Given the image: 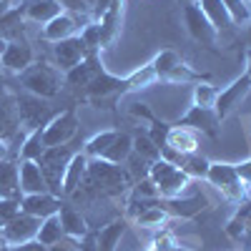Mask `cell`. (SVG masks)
<instances>
[{
    "label": "cell",
    "mask_w": 251,
    "mask_h": 251,
    "mask_svg": "<svg viewBox=\"0 0 251 251\" xmlns=\"http://www.w3.org/2000/svg\"><path fill=\"white\" fill-rule=\"evenodd\" d=\"M153 83H158V78H156V71L151 63H146V66H141L138 71H133L131 75H123V78L103 68L80 93H83V103H88L93 108H113L121 98L138 93L143 88L153 86Z\"/></svg>",
    "instance_id": "cell-1"
},
{
    "label": "cell",
    "mask_w": 251,
    "mask_h": 251,
    "mask_svg": "<svg viewBox=\"0 0 251 251\" xmlns=\"http://www.w3.org/2000/svg\"><path fill=\"white\" fill-rule=\"evenodd\" d=\"M133 181H136L133 174L128 169H123L121 163H111V161H103V158H88L86 181L78 188V194L86 196V199H96V196L121 199L131 191Z\"/></svg>",
    "instance_id": "cell-2"
},
{
    "label": "cell",
    "mask_w": 251,
    "mask_h": 251,
    "mask_svg": "<svg viewBox=\"0 0 251 251\" xmlns=\"http://www.w3.org/2000/svg\"><path fill=\"white\" fill-rule=\"evenodd\" d=\"M151 66L156 71V78L163 80V83H176V86H188V83H191V86H196V83L211 80L208 73H201L194 66H188V63L171 48L156 53L153 60H151Z\"/></svg>",
    "instance_id": "cell-3"
},
{
    "label": "cell",
    "mask_w": 251,
    "mask_h": 251,
    "mask_svg": "<svg viewBox=\"0 0 251 251\" xmlns=\"http://www.w3.org/2000/svg\"><path fill=\"white\" fill-rule=\"evenodd\" d=\"M20 78V86H23L25 93L30 96H38V98H55L63 86H66V80H63V71H58L53 63L48 60H35L30 68H25L23 73L18 75Z\"/></svg>",
    "instance_id": "cell-4"
},
{
    "label": "cell",
    "mask_w": 251,
    "mask_h": 251,
    "mask_svg": "<svg viewBox=\"0 0 251 251\" xmlns=\"http://www.w3.org/2000/svg\"><path fill=\"white\" fill-rule=\"evenodd\" d=\"M149 176L156 183V191L161 199H176V196H186L191 178H188L181 169H176L174 163H169L166 158H158L149 166Z\"/></svg>",
    "instance_id": "cell-5"
},
{
    "label": "cell",
    "mask_w": 251,
    "mask_h": 251,
    "mask_svg": "<svg viewBox=\"0 0 251 251\" xmlns=\"http://www.w3.org/2000/svg\"><path fill=\"white\" fill-rule=\"evenodd\" d=\"M208 186H214L216 191L221 194V199L231 201V203H241L249 194L239 178L236 171V163H226V161H211L208 166V174H206Z\"/></svg>",
    "instance_id": "cell-6"
},
{
    "label": "cell",
    "mask_w": 251,
    "mask_h": 251,
    "mask_svg": "<svg viewBox=\"0 0 251 251\" xmlns=\"http://www.w3.org/2000/svg\"><path fill=\"white\" fill-rule=\"evenodd\" d=\"M75 149L71 143L66 146H53V149H46L43 156L38 158V166L46 176V183H48V191L53 196H60L63 199V174H66V166L71 163Z\"/></svg>",
    "instance_id": "cell-7"
},
{
    "label": "cell",
    "mask_w": 251,
    "mask_h": 251,
    "mask_svg": "<svg viewBox=\"0 0 251 251\" xmlns=\"http://www.w3.org/2000/svg\"><path fill=\"white\" fill-rule=\"evenodd\" d=\"M78 108L75 106H68L66 111H60L55 113L48 123H46V128H43V143H46V149H53V146H66L75 138L78 133Z\"/></svg>",
    "instance_id": "cell-8"
},
{
    "label": "cell",
    "mask_w": 251,
    "mask_h": 251,
    "mask_svg": "<svg viewBox=\"0 0 251 251\" xmlns=\"http://www.w3.org/2000/svg\"><path fill=\"white\" fill-rule=\"evenodd\" d=\"M183 25L196 43L206 46L208 50H219V30L211 25V20L203 15L199 3L183 5Z\"/></svg>",
    "instance_id": "cell-9"
},
{
    "label": "cell",
    "mask_w": 251,
    "mask_h": 251,
    "mask_svg": "<svg viewBox=\"0 0 251 251\" xmlns=\"http://www.w3.org/2000/svg\"><path fill=\"white\" fill-rule=\"evenodd\" d=\"M249 93H251V80H249L246 73H241L239 78H234L226 88H219V96H216V103H214L216 118L224 123L228 116H231V113L241 106V100H244Z\"/></svg>",
    "instance_id": "cell-10"
},
{
    "label": "cell",
    "mask_w": 251,
    "mask_h": 251,
    "mask_svg": "<svg viewBox=\"0 0 251 251\" xmlns=\"http://www.w3.org/2000/svg\"><path fill=\"white\" fill-rule=\"evenodd\" d=\"M91 20V15H73V13H66L60 10L53 20L40 28V38L46 43H58V40H66V38H73L80 33V28Z\"/></svg>",
    "instance_id": "cell-11"
},
{
    "label": "cell",
    "mask_w": 251,
    "mask_h": 251,
    "mask_svg": "<svg viewBox=\"0 0 251 251\" xmlns=\"http://www.w3.org/2000/svg\"><path fill=\"white\" fill-rule=\"evenodd\" d=\"M18 100V113H20V128H25V133H30L33 128H40L46 126L55 113L48 108L46 98H38V96H15Z\"/></svg>",
    "instance_id": "cell-12"
},
{
    "label": "cell",
    "mask_w": 251,
    "mask_h": 251,
    "mask_svg": "<svg viewBox=\"0 0 251 251\" xmlns=\"http://www.w3.org/2000/svg\"><path fill=\"white\" fill-rule=\"evenodd\" d=\"M161 208L169 211V216L176 221H191L196 216H201L206 208H211V201H208L206 194H194V196H176V199H158L156 201Z\"/></svg>",
    "instance_id": "cell-13"
},
{
    "label": "cell",
    "mask_w": 251,
    "mask_h": 251,
    "mask_svg": "<svg viewBox=\"0 0 251 251\" xmlns=\"http://www.w3.org/2000/svg\"><path fill=\"white\" fill-rule=\"evenodd\" d=\"M174 126H186V128H194L196 133L211 138V141H216V138H219V131H221V121L216 118L214 108H201V106H191L181 118L174 121Z\"/></svg>",
    "instance_id": "cell-14"
},
{
    "label": "cell",
    "mask_w": 251,
    "mask_h": 251,
    "mask_svg": "<svg viewBox=\"0 0 251 251\" xmlns=\"http://www.w3.org/2000/svg\"><path fill=\"white\" fill-rule=\"evenodd\" d=\"M161 158H166L169 163H174L176 169H181L191 181H206V174H208V161L206 156H201L199 151L196 153H181V151H174L169 146H161Z\"/></svg>",
    "instance_id": "cell-15"
},
{
    "label": "cell",
    "mask_w": 251,
    "mask_h": 251,
    "mask_svg": "<svg viewBox=\"0 0 251 251\" xmlns=\"http://www.w3.org/2000/svg\"><path fill=\"white\" fill-rule=\"evenodd\" d=\"M88 53H91V48L83 43L80 35L58 40V43H53V66H55L58 71H63V73H68V71L75 68Z\"/></svg>",
    "instance_id": "cell-16"
},
{
    "label": "cell",
    "mask_w": 251,
    "mask_h": 251,
    "mask_svg": "<svg viewBox=\"0 0 251 251\" xmlns=\"http://www.w3.org/2000/svg\"><path fill=\"white\" fill-rule=\"evenodd\" d=\"M0 63H3L5 73L20 75L25 68H30L35 63V50L28 40H10L3 50V55H0Z\"/></svg>",
    "instance_id": "cell-17"
},
{
    "label": "cell",
    "mask_w": 251,
    "mask_h": 251,
    "mask_svg": "<svg viewBox=\"0 0 251 251\" xmlns=\"http://www.w3.org/2000/svg\"><path fill=\"white\" fill-rule=\"evenodd\" d=\"M100 71H103L100 50H91L75 68H71L68 73H63V80H66V86H71V88H75V91H83Z\"/></svg>",
    "instance_id": "cell-18"
},
{
    "label": "cell",
    "mask_w": 251,
    "mask_h": 251,
    "mask_svg": "<svg viewBox=\"0 0 251 251\" xmlns=\"http://www.w3.org/2000/svg\"><path fill=\"white\" fill-rule=\"evenodd\" d=\"M40 221L43 219H35L30 214H15L5 226H3V239L15 246V244H25V241H33L38 236V228H40Z\"/></svg>",
    "instance_id": "cell-19"
},
{
    "label": "cell",
    "mask_w": 251,
    "mask_h": 251,
    "mask_svg": "<svg viewBox=\"0 0 251 251\" xmlns=\"http://www.w3.org/2000/svg\"><path fill=\"white\" fill-rule=\"evenodd\" d=\"M20 113H18V100L10 91H0V138L15 141L20 136Z\"/></svg>",
    "instance_id": "cell-20"
},
{
    "label": "cell",
    "mask_w": 251,
    "mask_h": 251,
    "mask_svg": "<svg viewBox=\"0 0 251 251\" xmlns=\"http://www.w3.org/2000/svg\"><path fill=\"white\" fill-rule=\"evenodd\" d=\"M63 206V199L60 196H53L50 191H43V194H25L20 196V211L23 214H30L35 219H48V216H55Z\"/></svg>",
    "instance_id": "cell-21"
},
{
    "label": "cell",
    "mask_w": 251,
    "mask_h": 251,
    "mask_svg": "<svg viewBox=\"0 0 251 251\" xmlns=\"http://www.w3.org/2000/svg\"><path fill=\"white\" fill-rule=\"evenodd\" d=\"M86 171H88V156L83 151H75L71 163L66 166V174H63V199H73L78 194V188L86 181Z\"/></svg>",
    "instance_id": "cell-22"
},
{
    "label": "cell",
    "mask_w": 251,
    "mask_h": 251,
    "mask_svg": "<svg viewBox=\"0 0 251 251\" xmlns=\"http://www.w3.org/2000/svg\"><path fill=\"white\" fill-rule=\"evenodd\" d=\"M224 231H226L228 239L236 241V244L251 239V196H246V199L239 203V208L234 211V216L226 221Z\"/></svg>",
    "instance_id": "cell-23"
},
{
    "label": "cell",
    "mask_w": 251,
    "mask_h": 251,
    "mask_svg": "<svg viewBox=\"0 0 251 251\" xmlns=\"http://www.w3.org/2000/svg\"><path fill=\"white\" fill-rule=\"evenodd\" d=\"M18 186H20V194H43L48 191V183L46 176L40 171L38 161H20L18 163Z\"/></svg>",
    "instance_id": "cell-24"
},
{
    "label": "cell",
    "mask_w": 251,
    "mask_h": 251,
    "mask_svg": "<svg viewBox=\"0 0 251 251\" xmlns=\"http://www.w3.org/2000/svg\"><path fill=\"white\" fill-rule=\"evenodd\" d=\"M58 219H60V226H63V234L71 236V239H75V241H80L83 236L91 231L88 219L83 216L75 206H71V203H66V201H63L60 211H58Z\"/></svg>",
    "instance_id": "cell-25"
},
{
    "label": "cell",
    "mask_w": 251,
    "mask_h": 251,
    "mask_svg": "<svg viewBox=\"0 0 251 251\" xmlns=\"http://www.w3.org/2000/svg\"><path fill=\"white\" fill-rule=\"evenodd\" d=\"M166 146L181 153H196L199 151V133L194 128H186V126H174L169 128V136H166Z\"/></svg>",
    "instance_id": "cell-26"
},
{
    "label": "cell",
    "mask_w": 251,
    "mask_h": 251,
    "mask_svg": "<svg viewBox=\"0 0 251 251\" xmlns=\"http://www.w3.org/2000/svg\"><path fill=\"white\" fill-rule=\"evenodd\" d=\"M25 15H23V5L10 8L3 18H0V35H3L8 43L10 40H25Z\"/></svg>",
    "instance_id": "cell-27"
},
{
    "label": "cell",
    "mask_w": 251,
    "mask_h": 251,
    "mask_svg": "<svg viewBox=\"0 0 251 251\" xmlns=\"http://www.w3.org/2000/svg\"><path fill=\"white\" fill-rule=\"evenodd\" d=\"M18 158H3L0 161V199H20V186H18Z\"/></svg>",
    "instance_id": "cell-28"
},
{
    "label": "cell",
    "mask_w": 251,
    "mask_h": 251,
    "mask_svg": "<svg viewBox=\"0 0 251 251\" xmlns=\"http://www.w3.org/2000/svg\"><path fill=\"white\" fill-rule=\"evenodd\" d=\"M58 13H60V5L55 0H25V5H23L25 20L28 23H38V25H46Z\"/></svg>",
    "instance_id": "cell-29"
},
{
    "label": "cell",
    "mask_w": 251,
    "mask_h": 251,
    "mask_svg": "<svg viewBox=\"0 0 251 251\" xmlns=\"http://www.w3.org/2000/svg\"><path fill=\"white\" fill-rule=\"evenodd\" d=\"M196 3H199V8L203 10V15L211 20V25L219 30V35H221L224 30H231V28H234V20L228 18V13H226V8H224L221 0H196Z\"/></svg>",
    "instance_id": "cell-30"
},
{
    "label": "cell",
    "mask_w": 251,
    "mask_h": 251,
    "mask_svg": "<svg viewBox=\"0 0 251 251\" xmlns=\"http://www.w3.org/2000/svg\"><path fill=\"white\" fill-rule=\"evenodd\" d=\"M43 128H46V126L33 128L30 133L23 136V143H20V149H18V161H38L40 156H43V151H46Z\"/></svg>",
    "instance_id": "cell-31"
},
{
    "label": "cell",
    "mask_w": 251,
    "mask_h": 251,
    "mask_svg": "<svg viewBox=\"0 0 251 251\" xmlns=\"http://www.w3.org/2000/svg\"><path fill=\"white\" fill-rule=\"evenodd\" d=\"M131 151H133V136L126 133L118 128L113 143L108 146V151L103 153V161H111V163H126L131 158Z\"/></svg>",
    "instance_id": "cell-32"
},
{
    "label": "cell",
    "mask_w": 251,
    "mask_h": 251,
    "mask_svg": "<svg viewBox=\"0 0 251 251\" xmlns=\"http://www.w3.org/2000/svg\"><path fill=\"white\" fill-rule=\"evenodd\" d=\"M156 201H158V199H156ZM156 201H153L149 208H143L141 214L133 216V224H136V226H141V228H161V226H166V224L174 221V219L169 216V211H166V208H161Z\"/></svg>",
    "instance_id": "cell-33"
},
{
    "label": "cell",
    "mask_w": 251,
    "mask_h": 251,
    "mask_svg": "<svg viewBox=\"0 0 251 251\" xmlns=\"http://www.w3.org/2000/svg\"><path fill=\"white\" fill-rule=\"evenodd\" d=\"M131 156H136L143 166H151L153 161L161 158V149L149 138V133H138V136H133V151H131Z\"/></svg>",
    "instance_id": "cell-34"
},
{
    "label": "cell",
    "mask_w": 251,
    "mask_h": 251,
    "mask_svg": "<svg viewBox=\"0 0 251 251\" xmlns=\"http://www.w3.org/2000/svg\"><path fill=\"white\" fill-rule=\"evenodd\" d=\"M63 236V226H60V219H58V214L55 216H48V219H43L40 221V228H38V241L43 244V246H53V244H58Z\"/></svg>",
    "instance_id": "cell-35"
},
{
    "label": "cell",
    "mask_w": 251,
    "mask_h": 251,
    "mask_svg": "<svg viewBox=\"0 0 251 251\" xmlns=\"http://www.w3.org/2000/svg\"><path fill=\"white\" fill-rule=\"evenodd\" d=\"M234 25H246L251 20V0H221Z\"/></svg>",
    "instance_id": "cell-36"
},
{
    "label": "cell",
    "mask_w": 251,
    "mask_h": 251,
    "mask_svg": "<svg viewBox=\"0 0 251 251\" xmlns=\"http://www.w3.org/2000/svg\"><path fill=\"white\" fill-rule=\"evenodd\" d=\"M216 96H219V88L214 86L211 80H206V83H196V86H194V103H191V106L214 108Z\"/></svg>",
    "instance_id": "cell-37"
},
{
    "label": "cell",
    "mask_w": 251,
    "mask_h": 251,
    "mask_svg": "<svg viewBox=\"0 0 251 251\" xmlns=\"http://www.w3.org/2000/svg\"><path fill=\"white\" fill-rule=\"evenodd\" d=\"M146 123H149V131H146V133H149V138L158 146V149H161V146H166V136H169L171 123H169V121H161L156 113L146 121Z\"/></svg>",
    "instance_id": "cell-38"
},
{
    "label": "cell",
    "mask_w": 251,
    "mask_h": 251,
    "mask_svg": "<svg viewBox=\"0 0 251 251\" xmlns=\"http://www.w3.org/2000/svg\"><path fill=\"white\" fill-rule=\"evenodd\" d=\"M60 5V10L73 13V15H91V0H55Z\"/></svg>",
    "instance_id": "cell-39"
},
{
    "label": "cell",
    "mask_w": 251,
    "mask_h": 251,
    "mask_svg": "<svg viewBox=\"0 0 251 251\" xmlns=\"http://www.w3.org/2000/svg\"><path fill=\"white\" fill-rule=\"evenodd\" d=\"M15 214H20V199H0V221L8 224Z\"/></svg>",
    "instance_id": "cell-40"
},
{
    "label": "cell",
    "mask_w": 251,
    "mask_h": 251,
    "mask_svg": "<svg viewBox=\"0 0 251 251\" xmlns=\"http://www.w3.org/2000/svg\"><path fill=\"white\" fill-rule=\"evenodd\" d=\"M75 251H98V228H91V231L78 241Z\"/></svg>",
    "instance_id": "cell-41"
},
{
    "label": "cell",
    "mask_w": 251,
    "mask_h": 251,
    "mask_svg": "<svg viewBox=\"0 0 251 251\" xmlns=\"http://www.w3.org/2000/svg\"><path fill=\"white\" fill-rule=\"evenodd\" d=\"M236 171H239V178H241V183H244V188H246V194L251 196V158L236 163Z\"/></svg>",
    "instance_id": "cell-42"
},
{
    "label": "cell",
    "mask_w": 251,
    "mask_h": 251,
    "mask_svg": "<svg viewBox=\"0 0 251 251\" xmlns=\"http://www.w3.org/2000/svg\"><path fill=\"white\" fill-rule=\"evenodd\" d=\"M75 249H78V241L71 239V236H63L58 244L48 246V251H75Z\"/></svg>",
    "instance_id": "cell-43"
},
{
    "label": "cell",
    "mask_w": 251,
    "mask_h": 251,
    "mask_svg": "<svg viewBox=\"0 0 251 251\" xmlns=\"http://www.w3.org/2000/svg\"><path fill=\"white\" fill-rule=\"evenodd\" d=\"M10 251H48V246H43L38 239H33V241H25V244H15V246H10Z\"/></svg>",
    "instance_id": "cell-44"
},
{
    "label": "cell",
    "mask_w": 251,
    "mask_h": 251,
    "mask_svg": "<svg viewBox=\"0 0 251 251\" xmlns=\"http://www.w3.org/2000/svg\"><path fill=\"white\" fill-rule=\"evenodd\" d=\"M141 251H196V249H186V246H174V249H161V246H146Z\"/></svg>",
    "instance_id": "cell-45"
},
{
    "label": "cell",
    "mask_w": 251,
    "mask_h": 251,
    "mask_svg": "<svg viewBox=\"0 0 251 251\" xmlns=\"http://www.w3.org/2000/svg\"><path fill=\"white\" fill-rule=\"evenodd\" d=\"M18 3H15V0H0V18H3L10 8H15Z\"/></svg>",
    "instance_id": "cell-46"
},
{
    "label": "cell",
    "mask_w": 251,
    "mask_h": 251,
    "mask_svg": "<svg viewBox=\"0 0 251 251\" xmlns=\"http://www.w3.org/2000/svg\"><path fill=\"white\" fill-rule=\"evenodd\" d=\"M8 156H10V143L0 138V161H3V158H8Z\"/></svg>",
    "instance_id": "cell-47"
},
{
    "label": "cell",
    "mask_w": 251,
    "mask_h": 251,
    "mask_svg": "<svg viewBox=\"0 0 251 251\" xmlns=\"http://www.w3.org/2000/svg\"><path fill=\"white\" fill-rule=\"evenodd\" d=\"M246 75H249V80H251V46L246 48V71H244Z\"/></svg>",
    "instance_id": "cell-48"
},
{
    "label": "cell",
    "mask_w": 251,
    "mask_h": 251,
    "mask_svg": "<svg viewBox=\"0 0 251 251\" xmlns=\"http://www.w3.org/2000/svg\"><path fill=\"white\" fill-rule=\"evenodd\" d=\"M246 40H249V46H251V20L246 23Z\"/></svg>",
    "instance_id": "cell-49"
},
{
    "label": "cell",
    "mask_w": 251,
    "mask_h": 251,
    "mask_svg": "<svg viewBox=\"0 0 251 251\" xmlns=\"http://www.w3.org/2000/svg\"><path fill=\"white\" fill-rule=\"evenodd\" d=\"M5 46H8V40H5L3 35H0V55H3V50H5Z\"/></svg>",
    "instance_id": "cell-50"
},
{
    "label": "cell",
    "mask_w": 251,
    "mask_h": 251,
    "mask_svg": "<svg viewBox=\"0 0 251 251\" xmlns=\"http://www.w3.org/2000/svg\"><path fill=\"white\" fill-rule=\"evenodd\" d=\"M3 246H8V241L3 239V234H0V249H3Z\"/></svg>",
    "instance_id": "cell-51"
},
{
    "label": "cell",
    "mask_w": 251,
    "mask_h": 251,
    "mask_svg": "<svg viewBox=\"0 0 251 251\" xmlns=\"http://www.w3.org/2000/svg\"><path fill=\"white\" fill-rule=\"evenodd\" d=\"M3 226H5V224H3V221H0V234H3Z\"/></svg>",
    "instance_id": "cell-52"
},
{
    "label": "cell",
    "mask_w": 251,
    "mask_h": 251,
    "mask_svg": "<svg viewBox=\"0 0 251 251\" xmlns=\"http://www.w3.org/2000/svg\"><path fill=\"white\" fill-rule=\"evenodd\" d=\"M93 3H96V0H91V8H93Z\"/></svg>",
    "instance_id": "cell-53"
},
{
    "label": "cell",
    "mask_w": 251,
    "mask_h": 251,
    "mask_svg": "<svg viewBox=\"0 0 251 251\" xmlns=\"http://www.w3.org/2000/svg\"><path fill=\"white\" fill-rule=\"evenodd\" d=\"M0 71H3V63H0Z\"/></svg>",
    "instance_id": "cell-54"
},
{
    "label": "cell",
    "mask_w": 251,
    "mask_h": 251,
    "mask_svg": "<svg viewBox=\"0 0 251 251\" xmlns=\"http://www.w3.org/2000/svg\"><path fill=\"white\" fill-rule=\"evenodd\" d=\"M249 123H251V118H249Z\"/></svg>",
    "instance_id": "cell-55"
}]
</instances>
